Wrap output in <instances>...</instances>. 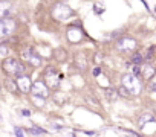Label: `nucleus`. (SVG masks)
I'll return each mask as SVG.
<instances>
[{"label":"nucleus","instance_id":"obj_1","mask_svg":"<svg viewBox=\"0 0 156 137\" xmlns=\"http://www.w3.org/2000/svg\"><path fill=\"white\" fill-rule=\"evenodd\" d=\"M3 70L8 73V75H16V76H23L25 75V65L17 61L16 58H6L3 61Z\"/></svg>","mask_w":156,"mask_h":137},{"label":"nucleus","instance_id":"obj_2","mask_svg":"<svg viewBox=\"0 0 156 137\" xmlns=\"http://www.w3.org/2000/svg\"><path fill=\"white\" fill-rule=\"evenodd\" d=\"M122 85L132 93V95H139L141 93V84H139V81L133 76V75H126L124 78H122Z\"/></svg>","mask_w":156,"mask_h":137},{"label":"nucleus","instance_id":"obj_3","mask_svg":"<svg viewBox=\"0 0 156 137\" xmlns=\"http://www.w3.org/2000/svg\"><path fill=\"white\" fill-rule=\"evenodd\" d=\"M61 76L58 75V72L55 70L54 67H48L46 70H44V79H46V84H48V87H51V89H57L58 87V84H60V79Z\"/></svg>","mask_w":156,"mask_h":137},{"label":"nucleus","instance_id":"obj_4","mask_svg":"<svg viewBox=\"0 0 156 137\" xmlns=\"http://www.w3.org/2000/svg\"><path fill=\"white\" fill-rule=\"evenodd\" d=\"M72 15V9L66 5H57L54 9V17L58 20H66Z\"/></svg>","mask_w":156,"mask_h":137},{"label":"nucleus","instance_id":"obj_5","mask_svg":"<svg viewBox=\"0 0 156 137\" xmlns=\"http://www.w3.org/2000/svg\"><path fill=\"white\" fill-rule=\"evenodd\" d=\"M136 47V41L129 37H122L118 40V49L119 50H133Z\"/></svg>","mask_w":156,"mask_h":137},{"label":"nucleus","instance_id":"obj_6","mask_svg":"<svg viewBox=\"0 0 156 137\" xmlns=\"http://www.w3.org/2000/svg\"><path fill=\"white\" fill-rule=\"evenodd\" d=\"M32 93H34L35 98H41V99H46V98L49 96L48 87H46L43 82H35V84L32 85Z\"/></svg>","mask_w":156,"mask_h":137},{"label":"nucleus","instance_id":"obj_7","mask_svg":"<svg viewBox=\"0 0 156 137\" xmlns=\"http://www.w3.org/2000/svg\"><path fill=\"white\" fill-rule=\"evenodd\" d=\"M25 58H26L31 64H34V65H40V64H41V58L34 52V49H28V50L25 52Z\"/></svg>","mask_w":156,"mask_h":137},{"label":"nucleus","instance_id":"obj_8","mask_svg":"<svg viewBox=\"0 0 156 137\" xmlns=\"http://www.w3.org/2000/svg\"><path fill=\"white\" fill-rule=\"evenodd\" d=\"M86 65H87V62H86L84 53H78V55L75 56V67L78 68V70H84Z\"/></svg>","mask_w":156,"mask_h":137},{"label":"nucleus","instance_id":"obj_9","mask_svg":"<svg viewBox=\"0 0 156 137\" xmlns=\"http://www.w3.org/2000/svg\"><path fill=\"white\" fill-rule=\"evenodd\" d=\"M2 25H3V32H5V34H9V32L14 29V23L11 22V18L2 20Z\"/></svg>","mask_w":156,"mask_h":137},{"label":"nucleus","instance_id":"obj_10","mask_svg":"<svg viewBox=\"0 0 156 137\" xmlns=\"http://www.w3.org/2000/svg\"><path fill=\"white\" fill-rule=\"evenodd\" d=\"M54 55H55V58H57L60 62L66 61V56H67V53H66V50H64V49H55Z\"/></svg>","mask_w":156,"mask_h":137},{"label":"nucleus","instance_id":"obj_11","mask_svg":"<svg viewBox=\"0 0 156 137\" xmlns=\"http://www.w3.org/2000/svg\"><path fill=\"white\" fill-rule=\"evenodd\" d=\"M19 78H20V81H19V84H20V89H22L23 92H29V85H31V84L28 82L29 79H28L26 76H19Z\"/></svg>","mask_w":156,"mask_h":137},{"label":"nucleus","instance_id":"obj_12","mask_svg":"<svg viewBox=\"0 0 156 137\" xmlns=\"http://www.w3.org/2000/svg\"><path fill=\"white\" fill-rule=\"evenodd\" d=\"M118 96H119V93H118L115 89H107V90H106V98H107L109 101H115Z\"/></svg>","mask_w":156,"mask_h":137},{"label":"nucleus","instance_id":"obj_13","mask_svg":"<svg viewBox=\"0 0 156 137\" xmlns=\"http://www.w3.org/2000/svg\"><path fill=\"white\" fill-rule=\"evenodd\" d=\"M154 56H156V46H151V47H148L147 52H145V59H147V61H153Z\"/></svg>","mask_w":156,"mask_h":137},{"label":"nucleus","instance_id":"obj_14","mask_svg":"<svg viewBox=\"0 0 156 137\" xmlns=\"http://www.w3.org/2000/svg\"><path fill=\"white\" fill-rule=\"evenodd\" d=\"M153 73H154V72H153V67H150V65L144 67V70H142V76H144L145 79H150V78H153V76H154Z\"/></svg>","mask_w":156,"mask_h":137},{"label":"nucleus","instance_id":"obj_15","mask_svg":"<svg viewBox=\"0 0 156 137\" xmlns=\"http://www.w3.org/2000/svg\"><path fill=\"white\" fill-rule=\"evenodd\" d=\"M118 93H119L121 96H124V98H132V96H133V95H132V93H130V92H129V90L124 87V85H121V87H119Z\"/></svg>","mask_w":156,"mask_h":137},{"label":"nucleus","instance_id":"obj_16","mask_svg":"<svg viewBox=\"0 0 156 137\" xmlns=\"http://www.w3.org/2000/svg\"><path fill=\"white\" fill-rule=\"evenodd\" d=\"M6 87H8V90H9V92H12V93H17V92H19V87H17L12 81H9V79L6 81Z\"/></svg>","mask_w":156,"mask_h":137},{"label":"nucleus","instance_id":"obj_17","mask_svg":"<svg viewBox=\"0 0 156 137\" xmlns=\"http://www.w3.org/2000/svg\"><path fill=\"white\" fill-rule=\"evenodd\" d=\"M31 134H35V135H46L48 132L44 131V129H41V128H38V126H35V128H32L31 131H29Z\"/></svg>","mask_w":156,"mask_h":137},{"label":"nucleus","instance_id":"obj_18","mask_svg":"<svg viewBox=\"0 0 156 137\" xmlns=\"http://www.w3.org/2000/svg\"><path fill=\"white\" fill-rule=\"evenodd\" d=\"M142 61H144V58H142L141 53H135V55L132 56V62H133V64H141Z\"/></svg>","mask_w":156,"mask_h":137},{"label":"nucleus","instance_id":"obj_19","mask_svg":"<svg viewBox=\"0 0 156 137\" xmlns=\"http://www.w3.org/2000/svg\"><path fill=\"white\" fill-rule=\"evenodd\" d=\"M148 89L156 93V75H154L153 78H150V81H148Z\"/></svg>","mask_w":156,"mask_h":137},{"label":"nucleus","instance_id":"obj_20","mask_svg":"<svg viewBox=\"0 0 156 137\" xmlns=\"http://www.w3.org/2000/svg\"><path fill=\"white\" fill-rule=\"evenodd\" d=\"M55 102H60V105H61V104L67 102V96H63L61 93H60V95L57 93V96H55Z\"/></svg>","mask_w":156,"mask_h":137},{"label":"nucleus","instance_id":"obj_21","mask_svg":"<svg viewBox=\"0 0 156 137\" xmlns=\"http://www.w3.org/2000/svg\"><path fill=\"white\" fill-rule=\"evenodd\" d=\"M153 120H154V119H153L150 114H144L142 119L139 120V125H144V122H153Z\"/></svg>","mask_w":156,"mask_h":137},{"label":"nucleus","instance_id":"obj_22","mask_svg":"<svg viewBox=\"0 0 156 137\" xmlns=\"http://www.w3.org/2000/svg\"><path fill=\"white\" fill-rule=\"evenodd\" d=\"M86 101H87V102H89L92 107H100V102H98L97 99H92L90 96H87V98H86Z\"/></svg>","mask_w":156,"mask_h":137},{"label":"nucleus","instance_id":"obj_23","mask_svg":"<svg viewBox=\"0 0 156 137\" xmlns=\"http://www.w3.org/2000/svg\"><path fill=\"white\" fill-rule=\"evenodd\" d=\"M14 134H16V135H25L26 132L23 131V128H16V129H14Z\"/></svg>","mask_w":156,"mask_h":137},{"label":"nucleus","instance_id":"obj_24","mask_svg":"<svg viewBox=\"0 0 156 137\" xmlns=\"http://www.w3.org/2000/svg\"><path fill=\"white\" fill-rule=\"evenodd\" d=\"M100 73H101V68H100V67H97L95 70H94V75H95V76H98Z\"/></svg>","mask_w":156,"mask_h":137},{"label":"nucleus","instance_id":"obj_25","mask_svg":"<svg viewBox=\"0 0 156 137\" xmlns=\"http://www.w3.org/2000/svg\"><path fill=\"white\" fill-rule=\"evenodd\" d=\"M0 53H2V55H6V53H8L6 47H0Z\"/></svg>","mask_w":156,"mask_h":137},{"label":"nucleus","instance_id":"obj_26","mask_svg":"<svg viewBox=\"0 0 156 137\" xmlns=\"http://www.w3.org/2000/svg\"><path fill=\"white\" fill-rule=\"evenodd\" d=\"M22 113H23V114H25V116H29V111H28V110H23V111H22Z\"/></svg>","mask_w":156,"mask_h":137},{"label":"nucleus","instance_id":"obj_27","mask_svg":"<svg viewBox=\"0 0 156 137\" xmlns=\"http://www.w3.org/2000/svg\"><path fill=\"white\" fill-rule=\"evenodd\" d=\"M154 111H156V107H154Z\"/></svg>","mask_w":156,"mask_h":137},{"label":"nucleus","instance_id":"obj_28","mask_svg":"<svg viewBox=\"0 0 156 137\" xmlns=\"http://www.w3.org/2000/svg\"><path fill=\"white\" fill-rule=\"evenodd\" d=\"M0 119H2V116H0Z\"/></svg>","mask_w":156,"mask_h":137},{"label":"nucleus","instance_id":"obj_29","mask_svg":"<svg viewBox=\"0 0 156 137\" xmlns=\"http://www.w3.org/2000/svg\"><path fill=\"white\" fill-rule=\"evenodd\" d=\"M0 89H2V87H0Z\"/></svg>","mask_w":156,"mask_h":137}]
</instances>
